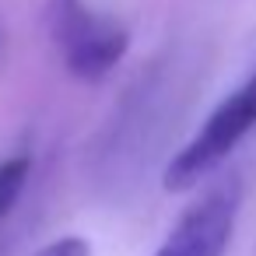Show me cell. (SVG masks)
Returning a JSON list of instances; mask_svg holds the SVG:
<instances>
[{"label": "cell", "instance_id": "3", "mask_svg": "<svg viewBox=\"0 0 256 256\" xmlns=\"http://www.w3.org/2000/svg\"><path fill=\"white\" fill-rule=\"evenodd\" d=\"M232 224H235V196L228 190L207 193L179 218V224L165 235L154 256H224Z\"/></svg>", "mask_w": 256, "mask_h": 256}, {"label": "cell", "instance_id": "2", "mask_svg": "<svg viewBox=\"0 0 256 256\" xmlns=\"http://www.w3.org/2000/svg\"><path fill=\"white\" fill-rule=\"evenodd\" d=\"M50 32L64 53V64L81 81L106 78L126 53L130 36L98 22L84 0H50Z\"/></svg>", "mask_w": 256, "mask_h": 256}, {"label": "cell", "instance_id": "5", "mask_svg": "<svg viewBox=\"0 0 256 256\" xmlns=\"http://www.w3.org/2000/svg\"><path fill=\"white\" fill-rule=\"evenodd\" d=\"M36 256H92V246H88V238H81V235H64V238L42 246Z\"/></svg>", "mask_w": 256, "mask_h": 256}, {"label": "cell", "instance_id": "4", "mask_svg": "<svg viewBox=\"0 0 256 256\" xmlns=\"http://www.w3.org/2000/svg\"><path fill=\"white\" fill-rule=\"evenodd\" d=\"M28 172H32L28 154H11V158L0 162V221L14 210V204H18V196L28 182Z\"/></svg>", "mask_w": 256, "mask_h": 256}, {"label": "cell", "instance_id": "1", "mask_svg": "<svg viewBox=\"0 0 256 256\" xmlns=\"http://www.w3.org/2000/svg\"><path fill=\"white\" fill-rule=\"evenodd\" d=\"M256 126V70L228 95L218 102V109L207 116V123L196 130V137L168 162L162 182L168 193L196 186L204 176H210L238 144L242 137Z\"/></svg>", "mask_w": 256, "mask_h": 256}]
</instances>
